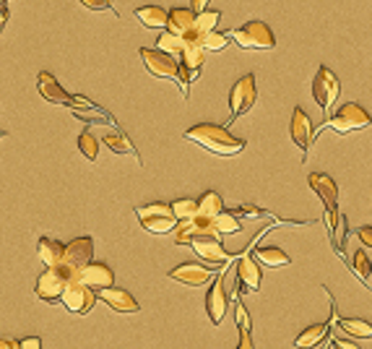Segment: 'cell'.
<instances>
[{
	"label": "cell",
	"instance_id": "1",
	"mask_svg": "<svg viewBox=\"0 0 372 349\" xmlns=\"http://www.w3.org/2000/svg\"><path fill=\"white\" fill-rule=\"evenodd\" d=\"M185 139L198 144V146H203V149L216 154V157H237L240 151L245 149V141L232 136L229 128L214 125V123H198L193 128H187Z\"/></svg>",
	"mask_w": 372,
	"mask_h": 349
},
{
	"label": "cell",
	"instance_id": "2",
	"mask_svg": "<svg viewBox=\"0 0 372 349\" xmlns=\"http://www.w3.org/2000/svg\"><path fill=\"white\" fill-rule=\"evenodd\" d=\"M370 125H372L370 112L364 110L362 104H357V102H346V104H341L336 112H331V118H325L323 125L315 130V136L323 128L336 130L339 136H349L354 130H364V128H370Z\"/></svg>",
	"mask_w": 372,
	"mask_h": 349
},
{
	"label": "cell",
	"instance_id": "3",
	"mask_svg": "<svg viewBox=\"0 0 372 349\" xmlns=\"http://www.w3.org/2000/svg\"><path fill=\"white\" fill-rule=\"evenodd\" d=\"M229 40H235L237 47H242V50H250V52H265V50H274L276 47V37L271 26L265 24V21H247L242 24L240 29H232L229 34Z\"/></svg>",
	"mask_w": 372,
	"mask_h": 349
},
{
	"label": "cell",
	"instance_id": "4",
	"mask_svg": "<svg viewBox=\"0 0 372 349\" xmlns=\"http://www.w3.org/2000/svg\"><path fill=\"white\" fill-rule=\"evenodd\" d=\"M73 279H79V271H70L65 266H52V269H45L37 277V284H34V292L37 297L45 300V302H58L65 284Z\"/></svg>",
	"mask_w": 372,
	"mask_h": 349
},
{
	"label": "cell",
	"instance_id": "5",
	"mask_svg": "<svg viewBox=\"0 0 372 349\" xmlns=\"http://www.w3.org/2000/svg\"><path fill=\"white\" fill-rule=\"evenodd\" d=\"M310 188L318 193V199L323 201L325 206V227H328V235L333 232L336 227V222H339V185H336V180L331 175H325V172H313L310 178Z\"/></svg>",
	"mask_w": 372,
	"mask_h": 349
},
{
	"label": "cell",
	"instance_id": "6",
	"mask_svg": "<svg viewBox=\"0 0 372 349\" xmlns=\"http://www.w3.org/2000/svg\"><path fill=\"white\" fill-rule=\"evenodd\" d=\"M339 94H341V81L336 79V73L328 65H320L313 79V100L318 102V107L323 110L325 118H331Z\"/></svg>",
	"mask_w": 372,
	"mask_h": 349
},
{
	"label": "cell",
	"instance_id": "7",
	"mask_svg": "<svg viewBox=\"0 0 372 349\" xmlns=\"http://www.w3.org/2000/svg\"><path fill=\"white\" fill-rule=\"evenodd\" d=\"M136 217L141 219V227L151 235H169L175 232L177 219L172 217L169 203H148V206H138Z\"/></svg>",
	"mask_w": 372,
	"mask_h": 349
},
{
	"label": "cell",
	"instance_id": "8",
	"mask_svg": "<svg viewBox=\"0 0 372 349\" xmlns=\"http://www.w3.org/2000/svg\"><path fill=\"white\" fill-rule=\"evenodd\" d=\"M166 31L175 34L185 45H198L203 42V34L196 29V13L190 8H172L166 13Z\"/></svg>",
	"mask_w": 372,
	"mask_h": 349
},
{
	"label": "cell",
	"instance_id": "9",
	"mask_svg": "<svg viewBox=\"0 0 372 349\" xmlns=\"http://www.w3.org/2000/svg\"><path fill=\"white\" fill-rule=\"evenodd\" d=\"M187 248L196 250V256L203 261V266L208 269H222L229 261L235 258L232 253H226L224 245H222V238L219 235H208V238H196L187 242Z\"/></svg>",
	"mask_w": 372,
	"mask_h": 349
},
{
	"label": "cell",
	"instance_id": "10",
	"mask_svg": "<svg viewBox=\"0 0 372 349\" xmlns=\"http://www.w3.org/2000/svg\"><path fill=\"white\" fill-rule=\"evenodd\" d=\"M255 100H258L255 76L253 73H247V76H242V79L232 86V91H229V107H232V115H229V123H226L224 128H229L237 118H242L245 112H250V107L255 104Z\"/></svg>",
	"mask_w": 372,
	"mask_h": 349
},
{
	"label": "cell",
	"instance_id": "11",
	"mask_svg": "<svg viewBox=\"0 0 372 349\" xmlns=\"http://www.w3.org/2000/svg\"><path fill=\"white\" fill-rule=\"evenodd\" d=\"M60 302H63L65 310L73 313V316H88V313L94 310V305H97V292L84 287L79 279H73L65 284V290L60 295Z\"/></svg>",
	"mask_w": 372,
	"mask_h": 349
},
{
	"label": "cell",
	"instance_id": "12",
	"mask_svg": "<svg viewBox=\"0 0 372 349\" xmlns=\"http://www.w3.org/2000/svg\"><path fill=\"white\" fill-rule=\"evenodd\" d=\"M141 58H144V63H146L148 73H151V76H157V79L177 81V76H180V60L172 58V55H166V52L141 47Z\"/></svg>",
	"mask_w": 372,
	"mask_h": 349
},
{
	"label": "cell",
	"instance_id": "13",
	"mask_svg": "<svg viewBox=\"0 0 372 349\" xmlns=\"http://www.w3.org/2000/svg\"><path fill=\"white\" fill-rule=\"evenodd\" d=\"M91 256H94V240L76 238L63 248V258H60L58 266H65L70 271H81L86 263H91Z\"/></svg>",
	"mask_w": 372,
	"mask_h": 349
},
{
	"label": "cell",
	"instance_id": "14",
	"mask_svg": "<svg viewBox=\"0 0 372 349\" xmlns=\"http://www.w3.org/2000/svg\"><path fill=\"white\" fill-rule=\"evenodd\" d=\"M323 292L328 295V297H333L331 292L325 290ZM333 305V302H331ZM339 323V310H336V305L331 308V320L328 323H315V326H310V329H304L297 339H294V347L297 349H313V347H323V341L328 339V334H331V329Z\"/></svg>",
	"mask_w": 372,
	"mask_h": 349
},
{
	"label": "cell",
	"instance_id": "15",
	"mask_svg": "<svg viewBox=\"0 0 372 349\" xmlns=\"http://www.w3.org/2000/svg\"><path fill=\"white\" fill-rule=\"evenodd\" d=\"M226 310H229V297H226V274H222L219 279H214V284L206 292V313L211 323L219 326L224 320Z\"/></svg>",
	"mask_w": 372,
	"mask_h": 349
},
{
	"label": "cell",
	"instance_id": "16",
	"mask_svg": "<svg viewBox=\"0 0 372 349\" xmlns=\"http://www.w3.org/2000/svg\"><path fill=\"white\" fill-rule=\"evenodd\" d=\"M289 133H292V141L300 146V151H302V162H304L307 160V151H310V144L315 141V128H313L310 115H307L302 107H294Z\"/></svg>",
	"mask_w": 372,
	"mask_h": 349
},
{
	"label": "cell",
	"instance_id": "17",
	"mask_svg": "<svg viewBox=\"0 0 372 349\" xmlns=\"http://www.w3.org/2000/svg\"><path fill=\"white\" fill-rule=\"evenodd\" d=\"M169 279L180 281V284H185V287H201V284H208L211 277H214V269H208L203 263H180L177 269H172L166 274Z\"/></svg>",
	"mask_w": 372,
	"mask_h": 349
},
{
	"label": "cell",
	"instance_id": "18",
	"mask_svg": "<svg viewBox=\"0 0 372 349\" xmlns=\"http://www.w3.org/2000/svg\"><path fill=\"white\" fill-rule=\"evenodd\" d=\"M79 281L84 284V287H88V290H109L112 284H115V274H112V269H109L107 263H86L84 269L79 271Z\"/></svg>",
	"mask_w": 372,
	"mask_h": 349
},
{
	"label": "cell",
	"instance_id": "19",
	"mask_svg": "<svg viewBox=\"0 0 372 349\" xmlns=\"http://www.w3.org/2000/svg\"><path fill=\"white\" fill-rule=\"evenodd\" d=\"M261 279H263L261 263H258L250 253H247V256H240V261H237V281H240L237 295H242V292H258L261 290Z\"/></svg>",
	"mask_w": 372,
	"mask_h": 349
},
{
	"label": "cell",
	"instance_id": "20",
	"mask_svg": "<svg viewBox=\"0 0 372 349\" xmlns=\"http://www.w3.org/2000/svg\"><path fill=\"white\" fill-rule=\"evenodd\" d=\"M97 300L107 302V308H112L115 313H138L141 305L136 302V297L130 292L120 290V287H109V290H99Z\"/></svg>",
	"mask_w": 372,
	"mask_h": 349
},
{
	"label": "cell",
	"instance_id": "21",
	"mask_svg": "<svg viewBox=\"0 0 372 349\" xmlns=\"http://www.w3.org/2000/svg\"><path fill=\"white\" fill-rule=\"evenodd\" d=\"M37 89H40V94L47 102H55V104H68V107H73V94H68V91L63 89L58 81H55V76H52V73H47V70H42V73H40V79H37Z\"/></svg>",
	"mask_w": 372,
	"mask_h": 349
},
{
	"label": "cell",
	"instance_id": "22",
	"mask_svg": "<svg viewBox=\"0 0 372 349\" xmlns=\"http://www.w3.org/2000/svg\"><path fill=\"white\" fill-rule=\"evenodd\" d=\"M250 256H253L258 263H263V266H271V269H284V266H289V263H292V258H289V256H286L281 248H276V245L255 248Z\"/></svg>",
	"mask_w": 372,
	"mask_h": 349
},
{
	"label": "cell",
	"instance_id": "23",
	"mask_svg": "<svg viewBox=\"0 0 372 349\" xmlns=\"http://www.w3.org/2000/svg\"><path fill=\"white\" fill-rule=\"evenodd\" d=\"M222 211H224V201H222V196H219L216 190H206V193L198 199V211H196L198 219L214 222Z\"/></svg>",
	"mask_w": 372,
	"mask_h": 349
},
{
	"label": "cell",
	"instance_id": "24",
	"mask_svg": "<svg viewBox=\"0 0 372 349\" xmlns=\"http://www.w3.org/2000/svg\"><path fill=\"white\" fill-rule=\"evenodd\" d=\"M180 65L190 73V81L198 79V73L203 68V63H206V55H203V47H198V45H185V50L180 52Z\"/></svg>",
	"mask_w": 372,
	"mask_h": 349
},
{
	"label": "cell",
	"instance_id": "25",
	"mask_svg": "<svg viewBox=\"0 0 372 349\" xmlns=\"http://www.w3.org/2000/svg\"><path fill=\"white\" fill-rule=\"evenodd\" d=\"M63 242H58V240L52 238H42L40 242H37V256H40V261L47 266V269H52V266H58L60 258H63Z\"/></svg>",
	"mask_w": 372,
	"mask_h": 349
},
{
	"label": "cell",
	"instance_id": "26",
	"mask_svg": "<svg viewBox=\"0 0 372 349\" xmlns=\"http://www.w3.org/2000/svg\"><path fill=\"white\" fill-rule=\"evenodd\" d=\"M166 13H169V10L159 8V6H141V8H136V19L141 21L146 29H164Z\"/></svg>",
	"mask_w": 372,
	"mask_h": 349
},
{
	"label": "cell",
	"instance_id": "27",
	"mask_svg": "<svg viewBox=\"0 0 372 349\" xmlns=\"http://www.w3.org/2000/svg\"><path fill=\"white\" fill-rule=\"evenodd\" d=\"M339 326H341L349 336H357V339H372V323L364 318H339Z\"/></svg>",
	"mask_w": 372,
	"mask_h": 349
},
{
	"label": "cell",
	"instance_id": "28",
	"mask_svg": "<svg viewBox=\"0 0 372 349\" xmlns=\"http://www.w3.org/2000/svg\"><path fill=\"white\" fill-rule=\"evenodd\" d=\"M169 209H172V217H175L180 224H183V222H190L198 211V199H177L169 203Z\"/></svg>",
	"mask_w": 372,
	"mask_h": 349
},
{
	"label": "cell",
	"instance_id": "29",
	"mask_svg": "<svg viewBox=\"0 0 372 349\" xmlns=\"http://www.w3.org/2000/svg\"><path fill=\"white\" fill-rule=\"evenodd\" d=\"M104 144H107L115 154H133V157H136V149H133V144L127 141V136L123 130H109V133H104Z\"/></svg>",
	"mask_w": 372,
	"mask_h": 349
},
{
	"label": "cell",
	"instance_id": "30",
	"mask_svg": "<svg viewBox=\"0 0 372 349\" xmlns=\"http://www.w3.org/2000/svg\"><path fill=\"white\" fill-rule=\"evenodd\" d=\"M214 230L219 235H235V232H242V222L237 219L232 211H222L214 219Z\"/></svg>",
	"mask_w": 372,
	"mask_h": 349
},
{
	"label": "cell",
	"instance_id": "31",
	"mask_svg": "<svg viewBox=\"0 0 372 349\" xmlns=\"http://www.w3.org/2000/svg\"><path fill=\"white\" fill-rule=\"evenodd\" d=\"M349 266H352V271L362 281H370V277H372V261H370V256H367L364 250H359V248L354 250L352 263H349Z\"/></svg>",
	"mask_w": 372,
	"mask_h": 349
},
{
	"label": "cell",
	"instance_id": "32",
	"mask_svg": "<svg viewBox=\"0 0 372 349\" xmlns=\"http://www.w3.org/2000/svg\"><path fill=\"white\" fill-rule=\"evenodd\" d=\"M346 232H349V224H346V217L339 214V222H336V227L331 232V242H333V250L343 256L346 253Z\"/></svg>",
	"mask_w": 372,
	"mask_h": 349
},
{
	"label": "cell",
	"instance_id": "33",
	"mask_svg": "<svg viewBox=\"0 0 372 349\" xmlns=\"http://www.w3.org/2000/svg\"><path fill=\"white\" fill-rule=\"evenodd\" d=\"M157 47H159V52H166V55H180V52L185 50V42L180 40V37H175V34H169V31H164L162 37L157 40Z\"/></svg>",
	"mask_w": 372,
	"mask_h": 349
},
{
	"label": "cell",
	"instance_id": "34",
	"mask_svg": "<svg viewBox=\"0 0 372 349\" xmlns=\"http://www.w3.org/2000/svg\"><path fill=\"white\" fill-rule=\"evenodd\" d=\"M79 151L86 157L88 162H97L99 157V141L91 136V130H84L79 136Z\"/></svg>",
	"mask_w": 372,
	"mask_h": 349
},
{
	"label": "cell",
	"instance_id": "35",
	"mask_svg": "<svg viewBox=\"0 0 372 349\" xmlns=\"http://www.w3.org/2000/svg\"><path fill=\"white\" fill-rule=\"evenodd\" d=\"M226 45H229V34H222V31H208V34H203V42H201V47L211 52L226 50Z\"/></svg>",
	"mask_w": 372,
	"mask_h": 349
},
{
	"label": "cell",
	"instance_id": "36",
	"mask_svg": "<svg viewBox=\"0 0 372 349\" xmlns=\"http://www.w3.org/2000/svg\"><path fill=\"white\" fill-rule=\"evenodd\" d=\"M222 19V13L219 10H203V13H198L196 16V29L201 34H208V31H216V24Z\"/></svg>",
	"mask_w": 372,
	"mask_h": 349
},
{
	"label": "cell",
	"instance_id": "37",
	"mask_svg": "<svg viewBox=\"0 0 372 349\" xmlns=\"http://www.w3.org/2000/svg\"><path fill=\"white\" fill-rule=\"evenodd\" d=\"M81 6L88 10H109L112 8V0H81Z\"/></svg>",
	"mask_w": 372,
	"mask_h": 349
},
{
	"label": "cell",
	"instance_id": "38",
	"mask_svg": "<svg viewBox=\"0 0 372 349\" xmlns=\"http://www.w3.org/2000/svg\"><path fill=\"white\" fill-rule=\"evenodd\" d=\"M235 349H255V341L250 336V329H240V341Z\"/></svg>",
	"mask_w": 372,
	"mask_h": 349
},
{
	"label": "cell",
	"instance_id": "39",
	"mask_svg": "<svg viewBox=\"0 0 372 349\" xmlns=\"http://www.w3.org/2000/svg\"><path fill=\"white\" fill-rule=\"evenodd\" d=\"M19 349H42V339L40 336H26L19 341Z\"/></svg>",
	"mask_w": 372,
	"mask_h": 349
},
{
	"label": "cell",
	"instance_id": "40",
	"mask_svg": "<svg viewBox=\"0 0 372 349\" xmlns=\"http://www.w3.org/2000/svg\"><path fill=\"white\" fill-rule=\"evenodd\" d=\"M357 238H359L362 245L372 248V227H359V230H357Z\"/></svg>",
	"mask_w": 372,
	"mask_h": 349
},
{
	"label": "cell",
	"instance_id": "41",
	"mask_svg": "<svg viewBox=\"0 0 372 349\" xmlns=\"http://www.w3.org/2000/svg\"><path fill=\"white\" fill-rule=\"evenodd\" d=\"M333 349H362L359 344H354V341H349V339H333Z\"/></svg>",
	"mask_w": 372,
	"mask_h": 349
},
{
	"label": "cell",
	"instance_id": "42",
	"mask_svg": "<svg viewBox=\"0 0 372 349\" xmlns=\"http://www.w3.org/2000/svg\"><path fill=\"white\" fill-rule=\"evenodd\" d=\"M208 3L211 0H190V8H193V13H203V10H208Z\"/></svg>",
	"mask_w": 372,
	"mask_h": 349
},
{
	"label": "cell",
	"instance_id": "43",
	"mask_svg": "<svg viewBox=\"0 0 372 349\" xmlns=\"http://www.w3.org/2000/svg\"><path fill=\"white\" fill-rule=\"evenodd\" d=\"M0 349H19V341L8 339V336H0Z\"/></svg>",
	"mask_w": 372,
	"mask_h": 349
},
{
	"label": "cell",
	"instance_id": "44",
	"mask_svg": "<svg viewBox=\"0 0 372 349\" xmlns=\"http://www.w3.org/2000/svg\"><path fill=\"white\" fill-rule=\"evenodd\" d=\"M0 139H3V130H0Z\"/></svg>",
	"mask_w": 372,
	"mask_h": 349
}]
</instances>
